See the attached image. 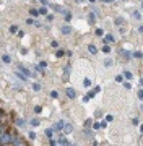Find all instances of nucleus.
<instances>
[{"mask_svg": "<svg viewBox=\"0 0 143 146\" xmlns=\"http://www.w3.org/2000/svg\"><path fill=\"white\" fill-rule=\"evenodd\" d=\"M0 145H11V131H3L0 135Z\"/></svg>", "mask_w": 143, "mask_h": 146, "instance_id": "obj_1", "label": "nucleus"}, {"mask_svg": "<svg viewBox=\"0 0 143 146\" xmlns=\"http://www.w3.org/2000/svg\"><path fill=\"white\" fill-rule=\"evenodd\" d=\"M65 94H67L69 99H75V98H76V91H75L73 88H65Z\"/></svg>", "mask_w": 143, "mask_h": 146, "instance_id": "obj_2", "label": "nucleus"}, {"mask_svg": "<svg viewBox=\"0 0 143 146\" xmlns=\"http://www.w3.org/2000/svg\"><path fill=\"white\" fill-rule=\"evenodd\" d=\"M51 7H52V10H55V11H57V13H64V15H65V13L69 11V10H67V8H64V7H62V5H55V3H52V5H51Z\"/></svg>", "mask_w": 143, "mask_h": 146, "instance_id": "obj_3", "label": "nucleus"}, {"mask_svg": "<svg viewBox=\"0 0 143 146\" xmlns=\"http://www.w3.org/2000/svg\"><path fill=\"white\" fill-rule=\"evenodd\" d=\"M18 70H20V72H21V73H25V75H26V76H33V73L29 72V70H28L26 67H23L21 63H20V65H18Z\"/></svg>", "mask_w": 143, "mask_h": 146, "instance_id": "obj_4", "label": "nucleus"}, {"mask_svg": "<svg viewBox=\"0 0 143 146\" xmlns=\"http://www.w3.org/2000/svg\"><path fill=\"white\" fill-rule=\"evenodd\" d=\"M64 125H65V122H64V120H59L57 123L54 125V130H55V131H60V130H64Z\"/></svg>", "mask_w": 143, "mask_h": 146, "instance_id": "obj_5", "label": "nucleus"}, {"mask_svg": "<svg viewBox=\"0 0 143 146\" xmlns=\"http://www.w3.org/2000/svg\"><path fill=\"white\" fill-rule=\"evenodd\" d=\"M72 131H73L72 123H65V125H64V133H65V135H69V133H72Z\"/></svg>", "mask_w": 143, "mask_h": 146, "instance_id": "obj_6", "label": "nucleus"}, {"mask_svg": "<svg viewBox=\"0 0 143 146\" xmlns=\"http://www.w3.org/2000/svg\"><path fill=\"white\" fill-rule=\"evenodd\" d=\"M57 145H62V146H69L70 145V141L67 140V138H65V136H60V138H59V141H57Z\"/></svg>", "mask_w": 143, "mask_h": 146, "instance_id": "obj_7", "label": "nucleus"}, {"mask_svg": "<svg viewBox=\"0 0 143 146\" xmlns=\"http://www.w3.org/2000/svg\"><path fill=\"white\" fill-rule=\"evenodd\" d=\"M60 31H62V34H72L73 29H72L70 26H62V28H60Z\"/></svg>", "mask_w": 143, "mask_h": 146, "instance_id": "obj_8", "label": "nucleus"}, {"mask_svg": "<svg viewBox=\"0 0 143 146\" xmlns=\"http://www.w3.org/2000/svg\"><path fill=\"white\" fill-rule=\"evenodd\" d=\"M111 42H114V36L112 34H106L104 36V44H111Z\"/></svg>", "mask_w": 143, "mask_h": 146, "instance_id": "obj_9", "label": "nucleus"}, {"mask_svg": "<svg viewBox=\"0 0 143 146\" xmlns=\"http://www.w3.org/2000/svg\"><path fill=\"white\" fill-rule=\"evenodd\" d=\"M54 128H46V131H44V133H46V136H47V138H54Z\"/></svg>", "mask_w": 143, "mask_h": 146, "instance_id": "obj_10", "label": "nucleus"}, {"mask_svg": "<svg viewBox=\"0 0 143 146\" xmlns=\"http://www.w3.org/2000/svg\"><path fill=\"white\" fill-rule=\"evenodd\" d=\"M15 123H16V127H25V125H26V120H25V119H16Z\"/></svg>", "mask_w": 143, "mask_h": 146, "instance_id": "obj_11", "label": "nucleus"}, {"mask_svg": "<svg viewBox=\"0 0 143 146\" xmlns=\"http://www.w3.org/2000/svg\"><path fill=\"white\" fill-rule=\"evenodd\" d=\"M94 21H96V15L94 13H90V15H88V23H90V25H94Z\"/></svg>", "mask_w": 143, "mask_h": 146, "instance_id": "obj_12", "label": "nucleus"}, {"mask_svg": "<svg viewBox=\"0 0 143 146\" xmlns=\"http://www.w3.org/2000/svg\"><path fill=\"white\" fill-rule=\"evenodd\" d=\"M88 52H90V54H96V52H98V49H96L94 44H90V46H88Z\"/></svg>", "mask_w": 143, "mask_h": 146, "instance_id": "obj_13", "label": "nucleus"}, {"mask_svg": "<svg viewBox=\"0 0 143 146\" xmlns=\"http://www.w3.org/2000/svg\"><path fill=\"white\" fill-rule=\"evenodd\" d=\"M64 73H65V76H64V78H65V80H69V76H70V63H67V67H65Z\"/></svg>", "mask_w": 143, "mask_h": 146, "instance_id": "obj_14", "label": "nucleus"}, {"mask_svg": "<svg viewBox=\"0 0 143 146\" xmlns=\"http://www.w3.org/2000/svg\"><path fill=\"white\" fill-rule=\"evenodd\" d=\"M101 50H102V52H104V54H109V52H111V46H109V44H104V46H102V49H101Z\"/></svg>", "mask_w": 143, "mask_h": 146, "instance_id": "obj_15", "label": "nucleus"}, {"mask_svg": "<svg viewBox=\"0 0 143 146\" xmlns=\"http://www.w3.org/2000/svg\"><path fill=\"white\" fill-rule=\"evenodd\" d=\"M124 78H127V80H132V78H133L132 72H128V70H125V72H124Z\"/></svg>", "mask_w": 143, "mask_h": 146, "instance_id": "obj_16", "label": "nucleus"}, {"mask_svg": "<svg viewBox=\"0 0 143 146\" xmlns=\"http://www.w3.org/2000/svg\"><path fill=\"white\" fill-rule=\"evenodd\" d=\"M29 15L31 16H39V10H36V8H29Z\"/></svg>", "mask_w": 143, "mask_h": 146, "instance_id": "obj_17", "label": "nucleus"}, {"mask_svg": "<svg viewBox=\"0 0 143 146\" xmlns=\"http://www.w3.org/2000/svg\"><path fill=\"white\" fill-rule=\"evenodd\" d=\"M39 123H41V120H39V119H33L31 120V125L33 127H39Z\"/></svg>", "mask_w": 143, "mask_h": 146, "instance_id": "obj_18", "label": "nucleus"}, {"mask_svg": "<svg viewBox=\"0 0 143 146\" xmlns=\"http://www.w3.org/2000/svg\"><path fill=\"white\" fill-rule=\"evenodd\" d=\"M2 60H3V63H10L11 62V58H10V55H3V57H2Z\"/></svg>", "mask_w": 143, "mask_h": 146, "instance_id": "obj_19", "label": "nucleus"}, {"mask_svg": "<svg viewBox=\"0 0 143 146\" xmlns=\"http://www.w3.org/2000/svg\"><path fill=\"white\" fill-rule=\"evenodd\" d=\"M10 33H11V34L18 33V26H16V25H11V26H10Z\"/></svg>", "mask_w": 143, "mask_h": 146, "instance_id": "obj_20", "label": "nucleus"}, {"mask_svg": "<svg viewBox=\"0 0 143 146\" xmlns=\"http://www.w3.org/2000/svg\"><path fill=\"white\" fill-rule=\"evenodd\" d=\"M116 25L117 26H122V25H124V18H122V16H119V18L116 20Z\"/></svg>", "mask_w": 143, "mask_h": 146, "instance_id": "obj_21", "label": "nucleus"}, {"mask_svg": "<svg viewBox=\"0 0 143 146\" xmlns=\"http://www.w3.org/2000/svg\"><path fill=\"white\" fill-rule=\"evenodd\" d=\"M55 55H57L59 58H60V57H64V55H65V50H62V49H59L57 52H55Z\"/></svg>", "mask_w": 143, "mask_h": 146, "instance_id": "obj_22", "label": "nucleus"}, {"mask_svg": "<svg viewBox=\"0 0 143 146\" xmlns=\"http://www.w3.org/2000/svg\"><path fill=\"white\" fill-rule=\"evenodd\" d=\"M39 15H47V8L46 7H41L39 8Z\"/></svg>", "mask_w": 143, "mask_h": 146, "instance_id": "obj_23", "label": "nucleus"}, {"mask_svg": "<svg viewBox=\"0 0 143 146\" xmlns=\"http://www.w3.org/2000/svg\"><path fill=\"white\" fill-rule=\"evenodd\" d=\"M8 128H7V125H3V123H0V135L3 133V131H7Z\"/></svg>", "mask_w": 143, "mask_h": 146, "instance_id": "obj_24", "label": "nucleus"}, {"mask_svg": "<svg viewBox=\"0 0 143 146\" xmlns=\"http://www.w3.org/2000/svg\"><path fill=\"white\" fill-rule=\"evenodd\" d=\"M70 20H72V13H70V11H67V13H65V21L69 23Z\"/></svg>", "mask_w": 143, "mask_h": 146, "instance_id": "obj_25", "label": "nucleus"}, {"mask_svg": "<svg viewBox=\"0 0 143 146\" xmlns=\"http://www.w3.org/2000/svg\"><path fill=\"white\" fill-rule=\"evenodd\" d=\"M133 57H135V58H142V57H143V54L137 50V52H133Z\"/></svg>", "mask_w": 143, "mask_h": 146, "instance_id": "obj_26", "label": "nucleus"}, {"mask_svg": "<svg viewBox=\"0 0 143 146\" xmlns=\"http://www.w3.org/2000/svg\"><path fill=\"white\" fill-rule=\"evenodd\" d=\"M111 65H112V60H111V58L104 60V67H111Z\"/></svg>", "mask_w": 143, "mask_h": 146, "instance_id": "obj_27", "label": "nucleus"}, {"mask_svg": "<svg viewBox=\"0 0 143 146\" xmlns=\"http://www.w3.org/2000/svg\"><path fill=\"white\" fill-rule=\"evenodd\" d=\"M33 89H34V91H41V84L34 83V84H33Z\"/></svg>", "mask_w": 143, "mask_h": 146, "instance_id": "obj_28", "label": "nucleus"}, {"mask_svg": "<svg viewBox=\"0 0 143 146\" xmlns=\"http://www.w3.org/2000/svg\"><path fill=\"white\" fill-rule=\"evenodd\" d=\"M99 128H102V127H101V123H98V122H96V123H93V130H99Z\"/></svg>", "mask_w": 143, "mask_h": 146, "instance_id": "obj_29", "label": "nucleus"}, {"mask_svg": "<svg viewBox=\"0 0 143 146\" xmlns=\"http://www.w3.org/2000/svg\"><path fill=\"white\" fill-rule=\"evenodd\" d=\"M102 34H104V31H102L101 28H98V29H96V36H102Z\"/></svg>", "mask_w": 143, "mask_h": 146, "instance_id": "obj_30", "label": "nucleus"}, {"mask_svg": "<svg viewBox=\"0 0 143 146\" xmlns=\"http://www.w3.org/2000/svg\"><path fill=\"white\" fill-rule=\"evenodd\" d=\"M41 110H43L41 106H36V107H34V112H36V114H41Z\"/></svg>", "mask_w": 143, "mask_h": 146, "instance_id": "obj_31", "label": "nucleus"}, {"mask_svg": "<svg viewBox=\"0 0 143 146\" xmlns=\"http://www.w3.org/2000/svg\"><path fill=\"white\" fill-rule=\"evenodd\" d=\"M57 96H59V93H57V91H51V98H54V99H57Z\"/></svg>", "mask_w": 143, "mask_h": 146, "instance_id": "obj_32", "label": "nucleus"}, {"mask_svg": "<svg viewBox=\"0 0 143 146\" xmlns=\"http://www.w3.org/2000/svg\"><path fill=\"white\" fill-rule=\"evenodd\" d=\"M83 83H85V86L88 88V86L91 84V80H90V78H85V81H83Z\"/></svg>", "mask_w": 143, "mask_h": 146, "instance_id": "obj_33", "label": "nucleus"}, {"mask_svg": "<svg viewBox=\"0 0 143 146\" xmlns=\"http://www.w3.org/2000/svg\"><path fill=\"white\" fill-rule=\"evenodd\" d=\"M34 23H36V21L33 20V18H28L26 20V25H34Z\"/></svg>", "mask_w": 143, "mask_h": 146, "instance_id": "obj_34", "label": "nucleus"}, {"mask_svg": "<svg viewBox=\"0 0 143 146\" xmlns=\"http://www.w3.org/2000/svg\"><path fill=\"white\" fill-rule=\"evenodd\" d=\"M138 99L143 101V89H140V91H138Z\"/></svg>", "mask_w": 143, "mask_h": 146, "instance_id": "obj_35", "label": "nucleus"}, {"mask_svg": "<svg viewBox=\"0 0 143 146\" xmlns=\"http://www.w3.org/2000/svg\"><path fill=\"white\" fill-rule=\"evenodd\" d=\"M83 135H85V136H91V130H88V128H86V130L83 131Z\"/></svg>", "mask_w": 143, "mask_h": 146, "instance_id": "obj_36", "label": "nucleus"}, {"mask_svg": "<svg viewBox=\"0 0 143 146\" xmlns=\"http://www.w3.org/2000/svg\"><path fill=\"white\" fill-rule=\"evenodd\" d=\"M116 81H117V83H122V81H124V78L119 75V76H116Z\"/></svg>", "mask_w": 143, "mask_h": 146, "instance_id": "obj_37", "label": "nucleus"}, {"mask_svg": "<svg viewBox=\"0 0 143 146\" xmlns=\"http://www.w3.org/2000/svg\"><path fill=\"white\" fill-rule=\"evenodd\" d=\"M28 136H29L31 140H34V138H36V133H33V131H29V135H28Z\"/></svg>", "mask_w": 143, "mask_h": 146, "instance_id": "obj_38", "label": "nucleus"}, {"mask_svg": "<svg viewBox=\"0 0 143 146\" xmlns=\"http://www.w3.org/2000/svg\"><path fill=\"white\" fill-rule=\"evenodd\" d=\"M124 88L125 89H132V86H130V83H124Z\"/></svg>", "mask_w": 143, "mask_h": 146, "instance_id": "obj_39", "label": "nucleus"}, {"mask_svg": "<svg viewBox=\"0 0 143 146\" xmlns=\"http://www.w3.org/2000/svg\"><path fill=\"white\" fill-rule=\"evenodd\" d=\"M101 127H102V128H106V127H107V120H106V122L102 120V122H101Z\"/></svg>", "mask_w": 143, "mask_h": 146, "instance_id": "obj_40", "label": "nucleus"}, {"mask_svg": "<svg viewBox=\"0 0 143 146\" xmlns=\"http://www.w3.org/2000/svg\"><path fill=\"white\" fill-rule=\"evenodd\" d=\"M46 18H47V21H52L54 20V15H46Z\"/></svg>", "mask_w": 143, "mask_h": 146, "instance_id": "obj_41", "label": "nucleus"}, {"mask_svg": "<svg viewBox=\"0 0 143 146\" xmlns=\"http://www.w3.org/2000/svg\"><path fill=\"white\" fill-rule=\"evenodd\" d=\"M112 119H114L112 115H107V117H106V120H107V122H112Z\"/></svg>", "mask_w": 143, "mask_h": 146, "instance_id": "obj_42", "label": "nucleus"}, {"mask_svg": "<svg viewBox=\"0 0 143 146\" xmlns=\"http://www.w3.org/2000/svg\"><path fill=\"white\" fill-rule=\"evenodd\" d=\"M2 117H3V110L0 109V120H2Z\"/></svg>", "mask_w": 143, "mask_h": 146, "instance_id": "obj_43", "label": "nucleus"}, {"mask_svg": "<svg viewBox=\"0 0 143 146\" xmlns=\"http://www.w3.org/2000/svg\"><path fill=\"white\" fill-rule=\"evenodd\" d=\"M140 133H142V135H143V123H142V125H140Z\"/></svg>", "mask_w": 143, "mask_h": 146, "instance_id": "obj_44", "label": "nucleus"}, {"mask_svg": "<svg viewBox=\"0 0 143 146\" xmlns=\"http://www.w3.org/2000/svg\"><path fill=\"white\" fill-rule=\"evenodd\" d=\"M138 31H140V33H143V25H142L140 28H138Z\"/></svg>", "mask_w": 143, "mask_h": 146, "instance_id": "obj_45", "label": "nucleus"}, {"mask_svg": "<svg viewBox=\"0 0 143 146\" xmlns=\"http://www.w3.org/2000/svg\"><path fill=\"white\" fill-rule=\"evenodd\" d=\"M101 2H106V3H107V2H111V0H101Z\"/></svg>", "mask_w": 143, "mask_h": 146, "instance_id": "obj_46", "label": "nucleus"}, {"mask_svg": "<svg viewBox=\"0 0 143 146\" xmlns=\"http://www.w3.org/2000/svg\"><path fill=\"white\" fill-rule=\"evenodd\" d=\"M140 109H142V112H143V104H142V106H140Z\"/></svg>", "mask_w": 143, "mask_h": 146, "instance_id": "obj_47", "label": "nucleus"}, {"mask_svg": "<svg viewBox=\"0 0 143 146\" xmlns=\"http://www.w3.org/2000/svg\"><path fill=\"white\" fill-rule=\"evenodd\" d=\"M90 2H91V3H93V2H96V0H90Z\"/></svg>", "mask_w": 143, "mask_h": 146, "instance_id": "obj_48", "label": "nucleus"}, {"mask_svg": "<svg viewBox=\"0 0 143 146\" xmlns=\"http://www.w3.org/2000/svg\"><path fill=\"white\" fill-rule=\"evenodd\" d=\"M76 2H83V0H76Z\"/></svg>", "mask_w": 143, "mask_h": 146, "instance_id": "obj_49", "label": "nucleus"}]
</instances>
